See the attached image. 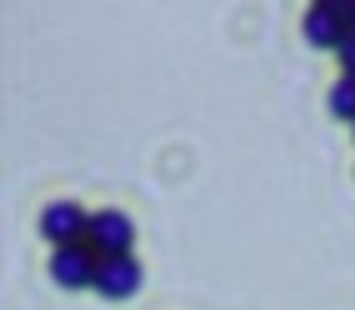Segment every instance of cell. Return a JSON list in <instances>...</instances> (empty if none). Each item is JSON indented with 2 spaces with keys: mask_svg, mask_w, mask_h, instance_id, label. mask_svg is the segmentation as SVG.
I'll use <instances>...</instances> for the list:
<instances>
[{
  "mask_svg": "<svg viewBox=\"0 0 355 310\" xmlns=\"http://www.w3.org/2000/svg\"><path fill=\"white\" fill-rule=\"evenodd\" d=\"M345 35H350V0H320L305 10V40L315 51H340Z\"/></svg>",
  "mask_w": 355,
  "mask_h": 310,
  "instance_id": "obj_1",
  "label": "cell"
},
{
  "mask_svg": "<svg viewBox=\"0 0 355 310\" xmlns=\"http://www.w3.org/2000/svg\"><path fill=\"white\" fill-rule=\"evenodd\" d=\"M96 270H101V250L90 241L51 250V275H55V285H65V291H85V285H96Z\"/></svg>",
  "mask_w": 355,
  "mask_h": 310,
  "instance_id": "obj_2",
  "label": "cell"
},
{
  "mask_svg": "<svg viewBox=\"0 0 355 310\" xmlns=\"http://www.w3.org/2000/svg\"><path fill=\"white\" fill-rule=\"evenodd\" d=\"M40 235H45L55 250H60V246H80L85 235H90V210H80L76 200L45 205V210H40Z\"/></svg>",
  "mask_w": 355,
  "mask_h": 310,
  "instance_id": "obj_3",
  "label": "cell"
},
{
  "mask_svg": "<svg viewBox=\"0 0 355 310\" xmlns=\"http://www.w3.org/2000/svg\"><path fill=\"white\" fill-rule=\"evenodd\" d=\"M90 246H96L101 255H130L135 246V221L125 216V210H96L90 216Z\"/></svg>",
  "mask_w": 355,
  "mask_h": 310,
  "instance_id": "obj_4",
  "label": "cell"
},
{
  "mask_svg": "<svg viewBox=\"0 0 355 310\" xmlns=\"http://www.w3.org/2000/svg\"><path fill=\"white\" fill-rule=\"evenodd\" d=\"M140 260L135 255H101V270H96V291L105 300H130L140 291Z\"/></svg>",
  "mask_w": 355,
  "mask_h": 310,
  "instance_id": "obj_5",
  "label": "cell"
},
{
  "mask_svg": "<svg viewBox=\"0 0 355 310\" xmlns=\"http://www.w3.org/2000/svg\"><path fill=\"white\" fill-rule=\"evenodd\" d=\"M330 115H340V121L355 126V80L350 76H340L336 85H330Z\"/></svg>",
  "mask_w": 355,
  "mask_h": 310,
  "instance_id": "obj_6",
  "label": "cell"
},
{
  "mask_svg": "<svg viewBox=\"0 0 355 310\" xmlns=\"http://www.w3.org/2000/svg\"><path fill=\"white\" fill-rule=\"evenodd\" d=\"M336 55H340V65H345V76L355 80V31H350V35L340 40V51H336Z\"/></svg>",
  "mask_w": 355,
  "mask_h": 310,
  "instance_id": "obj_7",
  "label": "cell"
},
{
  "mask_svg": "<svg viewBox=\"0 0 355 310\" xmlns=\"http://www.w3.org/2000/svg\"><path fill=\"white\" fill-rule=\"evenodd\" d=\"M350 31H355V0H350Z\"/></svg>",
  "mask_w": 355,
  "mask_h": 310,
  "instance_id": "obj_8",
  "label": "cell"
}]
</instances>
